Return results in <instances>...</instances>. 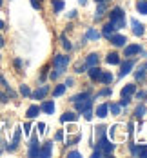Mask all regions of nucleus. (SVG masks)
<instances>
[{
    "instance_id": "nucleus-1",
    "label": "nucleus",
    "mask_w": 147,
    "mask_h": 158,
    "mask_svg": "<svg viewBox=\"0 0 147 158\" xmlns=\"http://www.w3.org/2000/svg\"><path fill=\"white\" fill-rule=\"evenodd\" d=\"M109 20H111V24L114 26V29H120V27L125 26V13L120 7H114L113 11L109 13Z\"/></svg>"
},
{
    "instance_id": "nucleus-2",
    "label": "nucleus",
    "mask_w": 147,
    "mask_h": 158,
    "mask_svg": "<svg viewBox=\"0 0 147 158\" xmlns=\"http://www.w3.org/2000/svg\"><path fill=\"white\" fill-rule=\"evenodd\" d=\"M67 64H69V56H65V55H56L55 60H53L55 71H56L58 75H62L65 69H67Z\"/></svg>"
},
{
    "instance_id": "nucleus-3",
    "label": "nucleus",
    "mask_w": 147,
    "mask_h": 158,
    "mask_svg": "<svg viewBox=\"0 0 147 158\" xmlns=\"http://www.w3.org/2000/svg\"><path fill=\"white\" fill-rule=\"evenodd\" d=\"M75 104V107H76V111H80V113H84L85 109H91V106H93V96H91V93L87 96H84V98H80V100H76V102H73Z\"/></svg>"
},
{
    "instance_id": "nucleus-4",
    "label": "nucleus",
    "mask_w": 147,
    "mask_h": 158,
    "mask_svg": "<svg viewBox=\"0 0 147 158\" xmlns=\"http://www.w3.org/2000/svg\"><path fill=\"white\" fill-rule=\"evenodd\" d=\"M96 145H98V149L102 151V155H111L114 151V143H111V140H107L105 136H102Z\"/></svg>"
},
{
    "instance_id": "nucleus-5",
    "label": "nucleus",
    "mask_w": 147,
    "mask_h": 158,
    "mask_svg": "<svg viewBox=\"0 0 147 158\" xmlns=\"http://www.w3.org/2000/svg\"><path fill=\"white\" fill-rule=\"evenodd\" d=\"M120 127L122 126H113L109 129V136H111L113 142H122V140H125V135L120 133Z\"/></svg>"
},
{
    "instance_id": "nucleus-6",
    "label": "nucleus",
    "mask_w": 147,
    "mask_h": 158,
    "mask_svg": "<svg viewBox=\"0 0 147 158\" xmlns=\"http://www.w3.org/2000/svg\"><path fill=\"white\" fill-rule=\"evenodd\" d=\"M131 26H133V33H134L136 36H142L144 31H145V29H144V24H140L136 18H131Z\"/></svg>"
},
{
    "instance_id": "nucleus-7",
    "label": "nucleus",
    "mask_w": 147,
    "mask_h": 158,
    "mask_svg": "<svg viewBox=\"0 0 147 158\" xmlns=\"http://www.w3.org/2000/svg\"><path fill=\"white\" fill-rule=\"evenodd\" d=\"M102 69L100 67H96V65H93V67H89V77H91V80H95V82H100V78H102Z\"/></svg>"
},
{
    "instance_id": "nucleus-8",
    "label": "nucleus",
    "mask_w": 147,
    "mask_h": 158,
    "mask_svg": "<svg viewBox=\"0 0 147 158\" xmlns=\"http://www.w3.org/2000/svg\"><path fill=\"white\" fill-rule=\"evenodd\" d=\"M47 93H49V87H47V85H42V87H38V89H36L31 96L35 98V100H42V98L47 95Z\"/></svg>"
},
{
    "instance_id": "nucleus-9",
    "label": "nucleus",
    "mask_w": 147,
    "mask_h": 158,
    "mask_svg": "<svg viewBox=\"0 0 147 158\" xmlns=\"http://www.w3.org/2000/svg\"><path fill=\"white\" fill-rule=\"evenodd\" d=\"M38 153H40L38 142H36V138H31V143H29V156L35 158V156H38Z\"/></svg>"
},
{
    "instance_id": "nucleus-10",
    "label": "nucleus",
    "mask_w": 147,
    "mask_h": 158,
    "mask_svg": "<svg viewBox=\"0 0 147 158\" xmlns=\"http://www.w3.org/2000/svg\"><path fill=\"white\" fill-rule=\"evenodd\" d=\"M109 40L113 42L114 46H125V42H127V38L125 36H122V35H113V36H109Z\"/></svg>"
},
{
    "instance_id": "nucleus-11",
    "label": "nucleus",
    "mask_w": 147,
    "mask_h": 158,
    "mask_svg": "<svg viewBox=\"0 0 147 158\" xmlns=\"http://www.w3.org/2000/svg\"><path fill=\"white\" fill-rule=\"evenodd\" d=\"M76 120H78V114L76 113H69V111L60 116V122H76Z\"/></svg>"
},
{
    "instance_id": "nucleus-12",
    "label": "nucleus",
    "mask_w": 147,
    "mask_h": 158,
    "mask_svg": "<svg viewBox=\"0 0 147 158\" xmlns=\"http://www.w3.org/2000/svg\"><path fill=\"white\" fill-rule=\"evenodd\" d=\"M20 133H22V131H20V127H16V131H15V136H13V142H11V145L7 147L9 151H15L16 147H18V142H20Z\"/></svg>"
},
{
    "instance_id": "nucleus-13",
    "label": "nucleus",
    "mask_w": 147,
    "mask_h": 158,
    "mask_svg": "<svg viewBox=\"0 0 147 158\" xmlns=\"http://www.w3.org/2000/svg\"><path fill=\"white\" fill-rule=\"evenodd\" d=\"M133 65H134V62L133 60H127V62L122 65V71H120V77H125V75H129L131 69H133Z\"/></svg>"
},
{
    "instance_id": "nucleus-14",
    "label": "nucleus",
    "mask_w": 147,
    "mask_h": 158,
    "mask_svg": "<svg viewBox=\"0 0 147 158\" xmlns=\"http://www.w3.org/2000/svg\"><path fill=\"white\" fill-rule=\"evenodd\" d=\"M51 149H53V142H47L46 145H44V149L38 153V156H44V158L51 156Z\"/></svg>"
},
{
    "instance_id": "nucleus-15",
    "label": "nucleus",
    "mask_w": 147,
    "mask_h": 158,
    "mask_svg": "<svg viewBox=\"0 0 147 158\" xmlns=\"http://www.w3.org/2000/svg\"><path fill=\"white\" fill-rule=\"evenodd\" d=\"M107 111H109L107 104H102V106H98V109H96V116H98V118H105V116H107Z\"/></svg>"
},
{
    "instance_id": "nucleus-16",
    "label": "nucleus",
    "mask_w": 147,
    "mask_h": 158,
    "mask_svg": "<svg viewBox=\"0 0 147 158\" xmlns=\"http://www.w3.org/2000/svg\"><path fill=\"white\" fill-rule=\"evenodd\" d=\"M114 31H116V29H114V26L113 24H111V22H109V24H105V26H104V36H107V38H109V36H113L114 35Z\"/></svg>"
},
{
    "instance_id": "nucleus-17",
    "label": "nucleus",
    "mask_w": 147,
    "mask_h": 158,
    "mask_svg": "<svg viewBox=\"0 0 147 158\" xmlns=\"http://www.w3.org/2000/svg\"><path fill=\"white\" fill-rule=\"evenodd\" d=\"M98 64V55L96 53H91L89 56H87V60H85V65L87 67H93V65H96Z\"/></svg>"
},
{
    "instance_id": "nucleus-18",
    "label": "nucleus",
    "mask_w": 147,
    "mask_h": 158,
    "mask_svg": "<svg viewBox=\"0 0 147 158\" xmlns=\"http://www.w3.org/2000/svg\"><path fill=\"white\" fill-rule=\"evenodd\" d=\"M140 51H142V48H140V46H136V44H134V46H127V48H125V56L136 55V53H140Z\"/></svg>"
},
{
    "instance_id": "nucleus-19",
    "label": "nucleus",
    "mask_w": 147,
    "mask_h": 158,
    "mask_svg": "<svg viewBox=\"0 0 147 158\" xmlns=\"http://www.w3.org/2000/svg\"><path fill=\"white\" fill-rule=\"evenodd\" d=\"M40 109L44 111V113H47V114H53V111H55V104H53V102H44V104H42V107H40Z\"/></svg>"
},
{
    "instance_id": "nucleus-20",
    "label": "nucleus",
    "mask_w": 147,
    "mask_h": 158,
    "mask_svg": "<svg viewBox=\"0 0 147 158\" xmlns=\"http://www.w3.org/2000/svg\"><path fill=\"white\" fill-rule=\"evenodd\" d=\"M105 60H107V64H111V65H116V64H120V56L116 53H109Z\"/></svg>"
},
{
    "instance_id": "nucleus-21",
    "label": "nucleus",
    "mask_w": 147,
    "mask_h": 158,
    "mask_svg": "<svg viewBox=\"0 0 147 158\" xmlns=\"http://www.w3.org/2000/svg\"><path fill=\"white\" fill-rule=\"evenodd\" d=\"M105 131H107V129H105V126L95 127V138H96V140H100L102 136H105Z\"/></svg>"
},
{
    "instance_id": "nucleus-22",
    "label": "nucleus",
    "mask_w": 147,
    "mask_h": 158,
    "mask_svg": "<svg viewBox=\"0 0 147 158\" xmlns=\"http://www.w3.org/2000/svg\"><path fill=\"white\" fill-rule=\"evenodd\" d=\"M38 113H40V107H38V106H31V107L27 109V118H36Z\"/></svg>"
},
{
    "instance_id": "nucleus-23",
    "label": "nucleus",
    "mask_w": 147,
    "mask_h": 158,
    "mask_svg": "<svg viewBox=\"0 0 147 158\" xmlns=\"http://www.w3.org/2000/svg\"><path fill=\"white\" fill-rule=\"evenodd\" d=\"M136 9H138L142 15H147V0H138V4H136Z\"/></svg>"
},
{
    "instance_id": "nucleus-24",
    "label": "nucleus",
    "mask_w": 147,
    "mask_h": 158,
    "mask_svg": "<svg viewBox=\"0 0 147 158\" xmlns=\"http://www.w3.org/2000/svg\"><path fill=\"white\" fill-rule=\"evenodd\" d=\"M104 15H105V4H104V2H100V4H98V9H96V15H95V18H96V20H100Z\"/></svg>"
},
{
    "instance_id": "nucleus-25",
    "label": "nucleus",
    "mask_w": 147,
    "mask_h": 158,
    "mask_svg": "<svg viewBox=\"0 0 147 158\" xmlns=\"http://www.w3.org/2000/svg\"><path fill=\"white\" fill-rule=\"evenodd\" d=\"M134 93V84H127L124 89H122V96H131Z\"/></svg>"
},
{
    "instance_id": "nucleus-26",
    "label": "nucleus",
    "mask_w": 147,
    "mask_h": 158,
    "mask_svg": "<svg viewBox=\"0 0 147 158\" xmlns=\"http://www.w3.org/2000/svg\"><path fill=\"white\" fill-rule=\"evenodd\" d=\"M85 38H89V40H98V38H100V33L95 31V29H89V31L85 33Z\"/></svg>"
},
{
    "instance_id": "nucleus-27",
    "label": "nucleus",
    "mask_w": 147,
    "mask_h": 158,
    "mask_svg": "<svg viewBox=\"0 0 147 158\" xmlns=\"http://www.w3.org/2000/svg\"><path fill=\"white\" fill-rule=\"evenodd\" d=\"M53 7H55L56 13H60V11L64 9V2H62V0H53Z\"/></svg>"
},
{
    "instance_id": "nucleus-28",
    "label": "nucleus",
    "mask_w": 147,
    "mask_h": 158,
    "mask_svg": "<svg viewBox=\"0 0 147 158\" xmlns=\"http://www.w3.org/2000/svg\"><path fill=\"white\" fill-rule=\"evenodd\" d=\"M144 114H145V107H144V106L140 104V106L136 107V111H134V116H136V118H142Z\"/></svg>"
},
{
    "instance_id": "nucleus-29",
    "label": "nucleus",
    "mask_w": 147,
    "mask_h": 158,
    "mask_svg": "<svg viewBox=\"0 0 147 158\" xmlns=\"http://www.w3.org/2000/svg\"><path fill=\"white\" fill-rule=\"evenodd\" d=\"M102 82H104V84H111V82H113V75H111V73H102Z\"/></svg>"
},
{
    "instance_id": "nucleus-30",
    "label": "nucleus",
    "mask_w": 147,
    "mask_h": 158,
    "mask_svg": "<svg viewBox=\"0 0 147 158\" xmlns=\"http://www.w3.org/2000/svg\"><path fill=\"white\" fill-rule=\"evenodd\" d=\"M78 140H80V135H75V136H69V138L65 140V143H67V145H75Z\"/></svg>"
},
{
    "instance_id": "nucleus-31",
    "label": "nucleus",
    "mask_w": 147,
    "mask_h": 158,
    "mask_svg": "<svg viewBox=\"0 0 147 158\" xmlns=\"http://www.w3.org/2000/svg\"><path fill=\"white\" fill-rule=\"evenodd\" d=\"M64 93H65V84L58 85V87H56V89L53 91V95H55V96H60V95H64Z\"/></svg>"
},
{
    "instance_id": "nucleus-32",
    "label": "nucleus",
    "mask_w": 147,
    "mask_h": 158,
    "mask_svg": "<svg viewBox=\"0 0 147 158\" xmlns=\"http://www.w3.org/2000/svg\"><path fill=\"white\" fill-rule=\"evenodd\" d=\"M113 114H120V104H111V106H107Z\"/></svg>"
},
{
    "instance_id": "nucleus-33",
    "label": "nucleus",
    "mask_w": 147,
    "mask_h": 158,
    "mask_svg": "<svg viewBox=\"0 0 147 158\" xmlns=\"http://www.w3.org/2000/svg\"><path fill=\"white\" fill-rule=\"evenodd\" d=\"M60 40H62V46H64V48L67 49V51H69V49L73 48V46H71V42H69V40H67V38H65L64 35H62V36H60Z\"/></svg>"
},
{
    "instance_id": "nucleus-34",
    "label": "nucleus",
    "mask_w": 147,
    "mask_h": 158,
    "mask_svg": "<svg viewBox=\"0 0 147 158\" xmlns=\"http://www.w3.org/2000/svg\"><path fill=\"white\" fill-rule=\"evenodd\" d=\"M20 95H24V96H29V95H31V91H29V87H27V85H20Z\"/></svg>"
},
{
    "instance_id": "nucleus-35",
    "label": "nucleus",
    "mask_w": 147,
    "mask_h": 158,
    "mask_svg": "<svg viewBox=\"0 0 147 158\" xmlns=\"http://www.w3.org/2000/svg\"><path fill=\"white\" fill-rule=\"evenodd\" d=\"M84 118H85V120H91V118H93V111L85 109V111H84Z\"/></svg>"
},
{
    "instance_id": "nucleus-36",
    "label": "nucleus",
    "mask_w": 147,
    "mask_h": 158,
    "mask_svg": "<svg viewBox=\"0 0 147 158\" xmlns=\"http://www.w3.org/2000/svg\"><path fill=\"white\" fill-rule=\"evenodd\" d=\"M36 129H38V133H40V135H44V133H46V124H44V122H40V124L36 126Z\"/></svg>"
},
{
    "instance_id": "nucleus-37",
    "label": "nucleus",
    "mask_w": 147,
    "mask_h": 158,
    "mask_svg": "<svg viewBox=\"0 0 147 158\" xmlns=\"http://www.w3.org/2000/svg\"><path fill=\"white\" fill-rule=\"evenodd\" d=\"M129 102H131L129 96H122V100H120V107H122V106H127Z\"/></svg>"
},
{
    "instance_id": "nucleus-38",
    "label": "nucleus",
    "mask_w": 147,
    "mask_h": 158,
    "mask_svg": "<svg viewBox=\"0 0 147 158\" xmlns=\"http://www.w3.org/2000/svg\"><path fill=\"white\" fill-rule=\"evenodd\" d=\"M62 138H64V131L60 129V131H56V136H55V140H58V142H60Z\"/></svg>"
},
{
    "instance_id": "nucleus-39",
    "label": "nucleus",
    "mask_w": 147,
    "mask_h": 158,
    "mask_svg": "<svg viewBox=\"0 0 147 158\" xmlns=\"http://www.w3.org/2000/svg\"><path fill=\"white\" fill-rule=\"evenodd\" d=\"M67 156H69V158H80V153H78V151H71Z\"/></svg>"
},
{
    "instance_id": "nucleus-40",
    "label": "nucleus",
    "mask_w": 147,
    "mask_h": 158,
    "mask_svg": "<svg viewBox=\"0 0 147 158\" xmlns=\"http://www.w3.org/2000/svg\"><path fill=\"white\" fill-rule=\"evenodd\" d=\"M31 6L35 9H40V0H31Z\"/></svg>"
},
{
    "instance_id": "nucleus-41",
    "label": "nucleus",
    "mask_w": 147,
    "mask_h": 158,
    "mask_svg": "<svg viewBox=\"0 0 147 158\" xmlns=\"http://www.w3.org/2000/svg\"><path fill=\"white\" fill-rule=\"evenodd\" d=\"M98 95H100V96H107V95H111V89L107 87V89H104V91H100Z\"/></svg>"
},
{
    "instance_id": "nucleus-42",
    "label": "nucleus",
    "mask_w": 147,
    "mask_h": 158,
    "mask_svg": "<svg viewBox=\"0 0 147 158\" xmlns=\"http://www.w3.org/2000/svg\"><path fill=\"white\" fill-rule=\"evenodd\" d=\"M75 71H76V73H82V71H84V65H82V64H76V65H75Z\"/></svg>"
},
{
    "instance_id": "nucleus-43",
    "label": "nucleus",
    "mask_w": 147,
    "mask_h": 158,
    "mask_svg": "<svg viewBox=\"0 0 147 158\" xmlns=\"http://www.w3.org/2000/svg\"><path fill=\"white\" fill-rule=\"evenodd\" d=\"M100 156H102V151H100V149H96V151L93 153V158H100Z\"/></svg>"
},
{
    "instance_id": "nucleus-44",
    "label": "nucleus",
    "mask_w": 147,
    "mask_h": 158,
    "mask_svg": "<svg viewBox=\"0 0 147 158\" xmlns=\"http://www.w3.org/2000/svg\"><path fill=\"white\" fill-rule=\"evenodd\" d=\"M29 131H31V126H29V124H26V126H24V133H26V135H29Z\"/></svg>"
},
{
    "instance_id": "nucleus-45",
    "label": "nucleus",
    "mask_w": 147,
    "mask_h": 158,
    "mask_svg": "<svg viewBox=\"0 0 147 158\" xmlns=\"http://www.w3.org/2000/svg\"><path fill=\"white\" fill-rule=\"evenodd\" d=\"M144 96H145V93H142V91H138V93H136V98H138V100H142Z\"/></svg>"
},
{
    "instance_id": "nucleus-46",
    "label": "nucleus",
    "mask_w": 147,
    "mask_h": 158,
    "mask_svg": "<svg viewBox=\"0 0 147 158\" xmlns=\"http://www.w3.org/2000/svg\"><path fill=\"white\" fill-rule=\"evenodd\" d=\"M6 27V24H4V20H0V29H4Z\"/></svg>"
},
{
    "instance_id": "nucleus-47",
    "label": "nucleus",
    "mask_w": 147,
    "mask_h": 158,
    "mask_svg": "<svg viewBox=\"0 0 147 158\" xmlns=\"http://www.w3.org/2000/svg\"><path fill=\"white\" fill-rule=\"evenodd\" d=\"M2 46H4V38L0 36V48H2Z\"/></svg>"
},
{
    "instance_id": "nucleus-48",
    "label": "nucleus",
    "mask_w": 147,
    "mask_h": 158,
    "mask_svg": "<svg viewBox=\"0 0 147 158\" xmlns=\"http://www.w3.org/2000/svg\"><path fill=\"white\" fill-rule=\"evenodd\" d=\"M78 2H80V4H85V0H78Z\"/></svg>"
},
{
    "instance_id": "nucleus-49",
    "label": "nucleus",
    "mask_w": 147,
    "mask_h": 158,
    "mask_svg": "<svg viewBox=\"0 0 147 158\" xmlns=\"http://www.w3.org/2000/svg\"><path fill=\"white\" fill-rule=\"evenodd\" d=\"M95 2H98V4H100V2H104V0H95Z\"/></svg>"
},
{
    "instance_id": "nucleus-50",
    "label": "nucleus",
    "mask_w": 147,
    "mask_h": 158,
    "mask_svg": "<svg viewBox=\"0 0 147 158\" xmlns=\"http://www.w3.org/2000/svg\"><path fill=\"white\" fill-rule=\"evenodd\" d=\"M0 6H2V0H0Z\"/></svg>"
},
{
    "instance_id": "nucleus-51",
    "label": "nucleus",
    "mask_w": 147,
    "mask_h": 158,
    "mask_svg": "<svg viewBox=\"0 0 147 158\" xmlns=\"http://www.w3.org/2000/svg\"><path fill=\"white\" fill-rule=\"evenodd\" d=\"M145 114H147V109H145Z\"/></svg>"
}]
</instances>
